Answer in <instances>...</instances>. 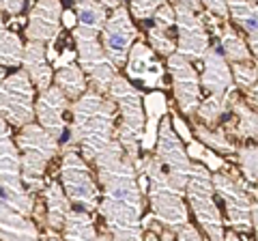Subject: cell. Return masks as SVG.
<instances>
[{
	"label": "cell",
	"instance_id": "8d00e7d4",
	"mask_svg": "<svg viewBox=\"0 0 258 241\" xmlns=\"http://www.w3.org/2000/svg\"><path fill=\"white\" fill-rule=\"evenodd\" d=\"M209 13H213L220 20H228V0H200Z\"/></svg>",
	"mask_w": 258,
	"mask_h": 241
},
{
	"label": "cell",
	"instance_id": "6da1fadb",
	"mask_svg": "<svg viewBox=\"0 0 258 241\" xmlns=\"http://www.w3.org/2000/svg\"><path fill=\"white\" fill-rule=\"evenodd\" d=\"M93 164L101 192L97 211L106 232L112 241H142L144 192L136 162L125 155L118 140H114Z\"/></svg>",
	"mask_w": 258,
	"mask_h": 241
},
{
	"label": "cell",
	"instance_id": "7dc6e473",
	"mask_svg": "<svg viewBox=\"0 0 258 241\" xmlns=\"http://www.w3.org/2000/svg\"><path fill=\"white\" fill-rule=\"evenodd\" d=\"M254 3H256V5H258V0H254Z\"/></svg>",
	"mask_w": 258,
	"mask_h": 241
},
{
	"label": "cell",
	"instance_id": "1f68e13d",
	"mask_svg": "<svg viewBox=\"0 0 258 241\" xmlns=\"http://www.w3.org/2000/svg\"><path fill=\"white\" fill-rule=\"evenodd\" d=\"M237 164L243 179L258 188V144H243V147H239Z\"/></svg>",
	"mask_w": 258,
	"mask_h": 241
},
{
	"label": "cell",
	"instance_id": "b9f144b4",
	"mask_svg": "<svg viewBox=\"0 0 258 241\" xmlns=\"http://www.w3.org/2000/svg\"><path fill=\"white\" fill-rule=\"evenodd\" d=\"M62 26L74 30L78 26V18H76V11H62Z\"/></svg>",
	"mask_w": 258,
	"mask_h": 241
},
{
	"label": "cell",
	"instance_id": "f546056e",
	"mask_svg": "<svg viewBox=\"0 0 258 241\" xmlns=\"http://www.w3.org/2000/svg\"><path fill=\"white\" fill-rule=\"evenodd\" d=\"M237 99H239L237 95H232V97H215V95H209L205 101L198 103L196 114H194L196 118L194 120H200V123L207 127H217L220 120L232 110V103Z\"/></svg>",
	"mask_w": 258,
	"mask_h": 241
},
{
	"label": "cell",
	"instance_id": "f1b7e54d",
	"mask_svg": "<svg viewBox=\"0 0 258 241\" xmlns=\"http://www.w3.org/2000/svg\"><path fill=\"white\" fill-rule=\"evenodd\" d=\"M22 56H24V41L22 37L11 30L3 20L0 13V67H22Z\"/></svg>",
	"mask_w": 258,
	"mask_h": 241
},
{
	"label": "cell",
	"instance_id": "ba28073f",
	"mask_svg": "<svg viewBox=\"0 0 258 241\" xmlns=\"http://www.w3.org/2000/svg\"><path fill=\"white\" fill-rule=\"evenodd\" d=\"M62 157H60V186L64 190V194L71 200V205H76V209L93 213L99 207V183L97 176H93V170L88 162L82 157V153L76 147L64 144L60 149Z\"/></svg>",
	"mask_w": 258,
	"mask_h": 241
},
{
	"label": "cell",
	"instance_id": "484cf974",
	"mask_svg": "<svg viewBox=\"0 0 258 241\" xmlns=\"http://www.w3.org/2000/svg\"><path fill=\"white\" fill-rule=\"evenodd\" d=\"M54 84L67 95L69 101L80 99L88 88H91L86 74L82 71V67H80L78 63H67V65L58 67V71L54 74Z\"/></svg>",
	"mask_w": 258,
	"mask_h": 241
},
{
	"label": "cell",
	"instance_id": "277c9868",
	"mask_svg": "<svg viewBox=\"0 0 258 241\" xmlns=\"http://www.w3.org/2000/svg\"><path fill=\"white\" fill-rule=\"evenodd\" d=\"M108 97L116 103V112H118L114 138L118 140L120 147H123L125 155L129 159H134V162H138L140 151H142L144 125H147L140 88L134 82H129L125 76L116 74L108 88Z\"/></svg>",
	"mask_w": 258,
	"mask_h": 241
},
{
	"label": "cell",
	"instance_id": "d590c367",
	"mask_svg": "<svg viewBox=\"0 0 258 241\" xmlns=\"http://www.w3.org/2000/svg\"><path fill=\"white\" fill-rule=\"evenodd\" d=\"M0 241H62L60 232L47 230V235H39V237H20V235H9V232L0 230Z\"/></svg>",
	"mask_w": 258,
	"mask_h": 241
},
{
	"label": "cell",
	"instance_id": "d4e9b609",
	"mask_svg": "<svg viewBox=\"0 0 258 241\" xmlns=\"http://www.w3.org/2000/svg\"><path fill=\"white\" fill-rule=\"evenodd\" d=\"M144 101V108H147V125H144V138H142V149L144 151H153L155 149V142H157V130H159V123L161 118L166 116L168 112V99L166 95L155 88L151 91L149 95L142 97Z\"/></svg>",
	"mask_w": 258,
	"mask_h": 241
},
{
	"label": "cell",
	"instance_id": "e575fe53",
	"mask_svg": "<svg viewBox=\"0 0 258 241\" xmlns=\"http://www.w3.org/2000/svg\"><path fill=\"white\" fill-rule=\"evenodd\" d=\"M166 3H170V0H127V9L134 20L147 22L155 15L159 7H164Z\"/></svg>",
	"mask_w": 258,
	"mask_h": 241
},
{
	"label": "cell",
	"instance_id": "4fadbf2b",
	"mask_svg": "<svg viewBox=\"0 0 258 241\" xmlns=\"http://www.w3.org/2000/svg\"><path fill=\"white\" fill-rule=\"evenodd\" d=\"M153 155L157 157V162L161 164V168L172 176V181L176 183V186H181L185 190V183H187V179H189L194 162H191V157L187 153L185 142L181 140V136L174 132L170 116L161 118Z\"/></svg>",
	"mask_w": 258,
	"mask_h": 241
},
{
	"label": "cell",
	"instance_id": "603a6c76",
	"mask_svg": "<svg viewBox=\"0 0 258 241\" xmlns=\"http://www.w3.org/2000/svg\"><path fill=\"white\" fill-rule=\"evenodd\" d=\"M228 18L245 33L249 52L258 61V5L254 0H228Z\"/></svg>",
	"mask_w": 258,
	"mask_h": 241
},
{
	"label": "cell",
	"instance_id": "f35d334b",
	"mask_svg": "<svg viewBox=\"0 0 258 241\" xmlns=\"http://www.w3.org/2000/svg\"><path fill=\"white\" fill-rule=\"evenodd\" d=\"M26 0H0V13L5 15H20L24 11Z\"/></svg>",
	"mask_w": 258,
	"mask_h": 241
},
{
	"label": "cell",
	"instance_id": "52a82bcc",
	"mask_svg": "<svg viewBox=\"0 0 258 241\" xmlns=\"http://www.w3.org/2000/svg\"><path fill=\"white\" fill-rule=\"evenodd\" d=\"M0 198L26 218L35 213V200L22 179L20 149L11 136V125L5 118H0Z\"/></svg>",
	"mask_w": 258,
	"mask_h": 241
},
{
	"label": "cell",
	"instance_id": "8992f818",
	"mask_svg": "<svg viewBox=\"0 0 258 241\" xmlns=\"http://www.w3.org/2000/svg\"><path fill=\"white\" fill-rule=\"evenodd\" d=\"M185 198L191 209L194 218H196L200 230L207 235L209 241H224V218L222 211L215 203V190L211 181V170L194 162V168L189 172V179L185 183Z\"/></svg>",
	"mask_w": 258,
	"mask_h": 241
},
{
	"label": "cell",
	"instance_id": "5b68a950",
	"mask_svg": "<svg viewBox=\"0 0 258 241\" xmlns=\"http://www.w3.org/2000/svg\"><path fill=\"white\" fill-rule=\"evenodd\" d=\"M15 144H18L22 157L24 186L28 188V192H41L47 166L62 149L60 140L32 120V123L20 127L18 136H15Z\"/></svg>",
	"mask_w": 258,
	"mask_h": 241
},
{
	"label": "cell",
	"instance_id": "7a4b0ae2",
	"mask_svg": "<svg viewBox=\"0 0 258 241\" xmlns=\"http://www.w3.org/2000/svg\"><path fill=\"white\" fill-rule=\"evenodd\" d=\"M118 123L116 103L108 95L95 91L91 86L71 106V123L67 140L62 142L76 147L88 164H93L112 142H114Z\"/></svg>",
	"mask_w": 258,
	"mask_h": 241
},
{
	"label": "cell",
	"instance_id": "30bf717a",
	"mask_svg": "<svg viewBox=\"0 0 258 241\" xmlns=\"http://www.w3.org/2000/svg\"><path fill=\"white\" fill-rule=\"evenodd\" d=\"M174 15H176V52L185 58L203 61L205 52L211 47L207 22L203 18V5L200 0H172Z\"/></svg>",
	"mask_w": 258,
	"mask_h": 241
},
{
	"label": "cell",
	"instance_id": "7c38bea8",
	"mask_svg": "<svg viewBox=\"0 0 258 241\" xmlns=\"http://www.w3.org/2000/svg\"><path fill=\"white\" fill-rule=\"evenodd\" d=\"M35 86L24 69L0 78V118L11 127L20 130L35 120Z\"/></svg>",
	"mask_w": 258,
	"mask_h": 241
},
{
	"label": "cell",
	"instance_id": "f6af8a7d",
	"mask_svg": "<svg viewBox=\"0 0 258 241\" xmlns=\"http://www.w3.org/2000/svg\"><path fill=\"white\" fill-rule=\"evenodd\" d=\"M224 241H243V239L239 237L237 230H230V232H226V235H224Z\"/></svg>",
	"mask_w": 258,
	"mask_h": 241
},
{
	"label": "cell",
	"instance_id": "7bdbcfd3",
	"mask_svg": "<svg viewBox=\"0 0 258 241\" xmlns=\"http://www.w3.org/2000/svg\"><path fill=\"white\" fill-rule=\"evenodd\" d=\"M99 3L106 7L108 11H114V9H118V7H123L125 0H99Z\"/></svg>",
	"mask_w": 258,
	"mask_h": 241
},
{
	"label": "cell",
	"instance_id": "3957f363",
	"mask_svg": "<svg viewBox=\"0 0 258 241\" xmlns=\"http://www.w3.org/2000/svg\"><path fill=\"white\" fill-rule=\"evenodd\" d=\"M140 186L149 198L151 215L157 220L159 226L176 232L189 222V211L185 205V190L176 186L155 155H144L138 162Z\"/></svg>",
	"mask_w": 258,
	"mask_h": 241
},
{
	"label": "cell",
	"instance_id": "ffe728a7",
	"mask_svg": "<svg viewBox=\"0 0 258 241\" xmlns=\"http://www.w3.org/2000/svg\"><path fill=\"white\" fill-rule=\"evenodd\" d=\"M151 26L147 30V43L153 47V52L157 56H172L176 52V37L172 35L174 24H176V15H174V7L170 3H166L164 7H159L155 15L151 18Z\"/></svg>",
	"mask_w": 258,
	"mask_h": 241
},
{
	"label": "cell",
	"instance_id": "d6986e66",
	"mask_svg": "<svg viewBox=\"0 0 258 241\" xmlns=\"http://www.w3.org/2000/svg\"><path fill=\"white\" fill-rule=\"evenodd\" d=\"M200 86L209 95H215V97H232V95H237V86L232 82L230 63L226 61L220 43L211 45L203 56Z\"/></svg>",
	"mask_w": 258,
	"mask_h": 241
},
{
	"label": "cell",
	"instance_id": "60d3db41",
	"mask_svg": "<svg viewBox=\"0 0 258 241\" xmlns=\"http://www.w3.org/2000/svg\"><path fill=\"white\" fill-rule=\"evenodd\" d=\"M245 103L249 108H254L258 112V82L254 86H249L247 91H245Z\"/></svg>",
	"mask_w": 258,
	"mask_h": 241
},
{
	"label": "cell",
	"instance_id": "ee69618b",
	"mask_svg": "<svg viewBox=\"0 0 258 241\" xmlns=\"http://www.w3.org/2000/svg\"><path fill=\"white\" fill-rule=\"evenodd\" d=\"M142 241H161V239H159V235L155 230H144V239Z\"/></svg>",
	"mask_w": 258,
	"mask_h": 241
},
{
	"label": "cell",
	"instance_id": "83f0119b",
	"mask_svg": "<svg viewBox=\"0 0 258 241\" xmlns=\"http://www.w3.org/2000/svg\"><path fill=\"white\" fill-rule=\"evenodd\" d=\"M194 136L198 138V142H203L205 147L209 149H213L215 153H220V155H235L237 153V144L232 142V136L224 130L222 125H217V127H207L203 125L200 120H194Z\"/></svg>",
	"mask_w": 258,
	"mask_h": 241
},
{
	"label": "cell",
	"instance_id": "bcb514c9",
	"mask_svg": "<svg viewBox=\"0 0 258 241\" xmlns=\"http://www.w3.org/2000/svg\"><path fill=\"white\" fill-rule=\"evenodd\" d=\"M74 3H80V0H74Z\"/></svg>",
	"mask_w": 258,
	"mask_h": 241
},
{
	"label": "cell",
	"instance_id": "5bb4252c",
	"mask_svg": "<svg viewBox=\"0 0 258 241\" xmlns=\"http://www.w3.org/2000/svg\"><path fill=\"white\" fill-rule=\"evenodd\" d=\"M99 39H101L103 52L112 61V65L116 69H123L127 63L129 50L140 39V30L136 28L132 13H129L125 5L108 13V20L103 24Z\"/></svg>",
	"mask_w": 258,
	"mask_h": 241
},
{
	"label": "cell",
	"instance_id": "7402d4cb",
	"mask_svg": "<svg viewBox=\"0 0 258 241\" xmlns=\"http://www.w3.org/2000/svg\"><path fill=\"white\" fill-rule=\"evenodd\" d=\"M41 196H43V205H45V228L60 232L74 205H71V200L64 194L60 181H56V179L47 181V186H43Z\"/></svg>",
	"mask_w": 258,
	"mask_h": 241
},
{
	"label": "cell",
	"instance_id": "74e56055",
	"mask_svg": "<svg viewBox=\"0 0 258 241\" xmlns=\"http://www.w3.org/2000/svg\"><path fill=\"white\" fill-rule=\"evenodd\" d=\"M176 241H205V237L200 235V230L191 222H187L183 228L176 230Z\"/></svg>",
	"mask_w": 258,
	"mask_h": 241
},
{
	"label": "cell",
	"instance_id": "ac0fdd59",
	"mask_svg": "<svg viewBox=\"0 0 258 241\" xmlns=\"http://www.w3.org/2000/svg\"><path fill=\"white\" fill-rule=\"evenodd\" d=\"M123 69L129 82L153 88V91L164 86V65L157 61V54L153 52V47L142 39H138L129 50Z\"/></svg>",
	"mask_w": 258,
	"mask_h": 241
},
{
	"label": "cell",
	"instance_id": "8fae6325",
	"mask_svg": "<svg viewBox=\"0 0 258 241\" xmlns=\"http://www.w3.org/2000/svg\"><path fill=\"white\" fill-rule=\"evenodd\" d=\"M99 35L101 33H93V30H86L82 26L74 28L78 65L82 67V71L88 78V84L95 91L108 95V88L112 84V80H114V76L118 74V69L112 65V61L103 52Z\"/></svg>",
	"mask_w": 258,
	"mask_h": 241
},
{
	"label": "cell",
	"instance_id": "4316f807",
	"mask_svg": "<svg viewBox=\"0 0 258 241\" xmlns=\"http://www.w3.org/2000/svg\"><path fill=\"white\" fill-rule=\"evenodd\" d=\"M230 112L235 116L230 123V136L235 134L237 140H254L252 144H258V112L241 99L232 103Z\"/></svg>",
	"mask_w": 258,
	"mask_h": 241
},
{
	"label": "cell",
	"instance_id": "2e32d148",
	"mask_svg": "<svg viewBox=\"0 0 258 241\" xmlns=\"http://www.w3.org/2000/svg\"><path fill=\"white\" fill-rule=\"evenodd\" d=\"M62 28V0H37L28 13L24 35L28 41L47 45V56H54V43Z\"/></svg>",
	"mask_w": 258,
	"mask_h": 241
},
{
	"label": "cell",
	"instance_id": "e0dca14e",
	"mask_svg": "<svg viewBox=\"0 0 258 241\" xmlns=\"http://www.w3.org/2000/svg\"><path fill=\"white\" fill-rule=\"evenodd\" d=\"M69 112H71L69 97L56 84L45 88V91H39V97L35 99V118L43 130L56 136L60 144L62 138H67L69 134V123H67Z\"/></svg>",
	"mask_w": 258,
	"mask_h": 241
},
{
	"label": "cell",
	"instance_id": "9a60e30c",
	"mask_svg": "<svg viewBox=\"0 0 258 241\" xmlns=\"http://www.w3.org/2000/svg\"><path fill=\"white\" fill-rule=\"evenodd\" d=\"M166 67H168V74H170L172 80V93H174V99H176V106H179V112L183 116H194L196 114V108L198 103L203 101L200 99V76L198 71L194 69L191 61L185 58L183 54L174 52L172 56L166 58Z\"/></svg>",
	"mask_w": 258,
	"mask_h": 241
},
{
	"label": "cell",
	"instance_id": "cb8c5ba5",
	"mask_svg": "<svg viewBox=\"0 0 258 241\" xmlns=\"http://www.w3.org/2000/svg\"><path fill=\"white\" fill-rule=\"evenodd\" d=\"M62 241H112L106 230L99 232L93 220V213L82 211V209H71L67 222L60 230Z\"/></svg>",
	"mask_w": 258,
	"mask_h": 241
},
{
	"label": "cell",
	"instance_id": "44dd1931",
	"mask_svg": "<svg viewBox=\"0 0 258 241\" xmlns=\"http://www.w3.org/2000/svg\"><path fill=\"white\" fill-rule=\"evenodd\" d=\"M22 67L28 74L32 86L37 91H45L54 82V69L50 65V56H47V45L41 41H28L24 45Z\"/></svg>",
	"mask_w": 258,
	"mask_h": 241
},
{
	"label": "cell",
	"instance_id": "d6a6232c",
	"mask_svg": "<svg viewBox=\"0 0 258 241\" xmlns=\"http://www.w3.org/2000/svg\"><path fill=\"white\" fill-rule=\"evenodd\" d=\"M232 71V82H235L237 91H247L249 86L258 82V61H243V63H230Z\"/></svg>",
	"mask_w": 258,
	"mask_h": 241
},
{
	"label": "cell",
	"instance_id": "ab89813d",
	"mask_svg": "<svg viewBox=\"0 0 258 241\" xmlns=\"http://www.w3.org/2000/svg\"><path fill=\"white\" fill-rule=\"evenodd\" d=\"M249 192H252V230L256 235V241H258V188L256 186H249Z\"/></svg>",
	"mask_w": 258,
	"mask_h": 241
},
{
	"label": "cell",
	"instance_id": "836d02e7",
	"mask_svg": "<svg viewBox=\"0 0 258 241\" xmlns=\"http://www.w3.org/2000/svg\"><path fill=\"white\" fill-rule=\"evenodd\" d=\"M185 147H187V153H189V157H191V159H196V162L205 164L211 172L222 170V168L226 166L224 159H222L220 155H215V151H213V149H209V147H205L203 142L191 140V142L185 144Z\"/></svg>",
	"mask_w": 258,
	"mask_h": 241
},
{
	"label": "cell",
	"instance_id": "4dcf8cb0",
	"mask_svg": "<svg viewBox=\"0 0 258 241\" xmlns=\"http://www.w3.org/2000/svg\"><path fill=\"white\" fill-rule=\"evenodd\" d=\"M74 11L78 18V26H82L93 33H101L103 24L108 20V9L99 0H80L74 3Z\"/></svg>",
	"mask_w": 258,
	"mask_h": 241
},
{
	"label": "cell",
	"instance_id": "9c48e42d",
	"mask_svg": "<svg viewBox=\"0 0 258 241\" xmlns=\"http://www.w3.org/2000/svg\"><path fill=\"white\" fill-rule=\"evenodd\" d=\"M213 190L215 194L222 198L226 218H228L232 230L245 232L252 230V192H249V183L243 179V174L232 172V170H217L211 172Z\"/></svg>",
	"mask_w": 258,
	"mask_h": 241
}]
</instances>
